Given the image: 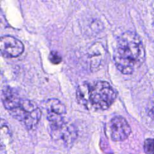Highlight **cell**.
<instances>
[{
    "instance_id": "6",
    "label": "cell",
    "mask_w": 154,
    "mask_h": 154,
    "mask_svg": "<svg viewBox=\"0 0 154 154\" xmlns=\"http://www.w3.org/2000/svg\"><path fill=\"white\" fill-rule=\"evenodd\" d=\"M45 105L47 117L51 124H57L65 121L64 115L66 113V109L60 100L55 98L49 99Z\"/></svg>"
},
{
    "instance_id": "1",
    "label": "cell",
    "mask_w": 154,
    "mask_h": 154,
    "mask_svg": "<svg viewBox=\"0 0 154 154\" xmlns=\"http://www.w3.org/2000/svg\"><path fill=\"white\" fill-rule=\"evenodd\" d=\"M145 60V50L141 38L134 32L127 31L118 38L114 53L117 68L124 74H131Z\"/></svg>"
},
{
    "instance_id": "7",
    "label": "cell",
    "mask_w": 154,
    "mask_h": 154,
    "mask_svg": "<svg viewBox=\"0 0 154 154\" xmlns=\"http://www.w3.org/2000/svg\"><path fill=\"white\" fill-rule=\"evenodd\" d=\"M144 150L146 154H154V138H149L145 141Z\"/></svg>"
},
{
    "instance_id": "8",
    "label": "cell",
    "mask_w": 154,
    "mask_h": 154,
    "mask_svg": "<svg viewBox=\"0 0 154 154\" xmlns=\"http://www.w3.org/2000/svg\"><path fill=\"white\" fill-rule=\"evenodd\" d=\"M49 58L50 62L55 65L60 63L62 61V57L59 55V54L57 51H53L50 53Z\"/></svg>"
},
{
    "instance_id": "9",
    "label": "cell",
    "mask_w": 154,
    "mask_h": 154,
    "mask_svg": "<svg viewBox=\"0 0 154 154\" xmlns=\"http://www.w3.org/2000/svg\"><path fill=\"white\" fill-rule=\"evenodd\" d=\"M149 114L151 118L154 119V101L150 105V108L149 109Z\"/></svg>"
},
{
    "instance_id": "3",
    "label": "cell",
    "mask_w": 154,
    "mask_h": 154,
    "mask_svg": "<svg viewBox=\"0 0 154 154\" xmlns=\"http://www.w3.org/2000/svg\"><path fill=\"white\" fill-rule=\"evenodd\" d=\"M116 93L108 82L97 81L84 83L78 88V101L88 109L106 110L114 103Z\"/></svg>"
},
{
    "instance_id": "2",
    "label": "cell",
    "mask_w": 154,
    "mask_h": 154,
    "mask_svg": "<svg viewBox=\"0 0 154 154\" xmlns=\"http://www.w3.org/2000/svg\"><path fill=\"white\" fill-rule=\"evenodd\" d=\"M2 101L5 109L14 118L27 129H32L40 120L41 112L38 106L20 96L14 89L7 87L2 91Z\"/></svg>"
},
{
    "instance_id": "5",
    "label": "cell",
    "mask_w": 154,
    "mask_h": 154,
    "mask_svg": "<svg viewBox=\"0 0 154 154\" xmlns=\"http://www.w3.org/2000/svg\"><path fill=\"white\" fill-rule=\"evenodd\" d=\"M110 130L112 140L114 141H124L131 132L127 121L119 116L112 118L110 122Z\"/></svg>"
},
{
    "instance_id": "4",
    "label": "cell",
    "mask_w": 154,
    "mask_h": 154,
    "mask_svg": "<svg viewBox=\"0 0 154 154\" xmlns=\"http://www.w3.org/2000/svg\"><path fill=\"white\" fill-rule=\"evenodd\" d=\"M0 50L6 58H16L24 50V46L21 41L11 35H4L0 39Z\"/></svg>"
}]
</instances>
